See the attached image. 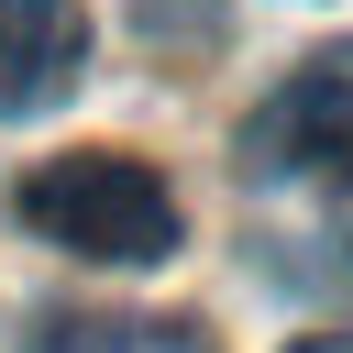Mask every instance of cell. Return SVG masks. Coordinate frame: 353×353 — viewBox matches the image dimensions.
Wrapping results in <instances>:
<instances>
[{
  "label": "cell",
  "instance_id": "cell-1",
  "mask_svg": "<svg viewBox=\"0 0 353 353\" xmlns=\"http://www.w3.org/2000/svg\"><path fill=\"white\" fill-rule=\"evenodd\" d=\"M22 221L88 265H165L176 254V188L143 154H55L22 176Z\"/></svg>",
  "mask_w": 353,
  "mask_h": 353
},
{
  "label": "cell",
  "instance_id": "cell-2",
  "mask_svg": "<svg viewBox=\"0 0 353 353\" xmlns=\"http://www.w3.org/2000/svg\"><path fill=\"white\" fill-rule=\"evenodd\" d=\"M254 165L276 176V165H331V176H353V44H331V55H309L265 110H254Z\"/></svg>",
  "mask_w": 353,
  "mask_h": 353
},
{
  "label": "cell",
  "instance_id": "cell-3",
  "mask_svg": "<svg viewBox=\"0 0 353 353\" xmlns=\"http://www.w3.org/2000/svg\"><path fill=\"white\" fill-rule=\"evenodd\" d=\"M88 66V11L77 0H0V121L55 110Z\"/></svg>",
  "mask_w": 353,
  "mask_h": 353
},
{
  "label": "cell",
  "instance_id": "cell-4",
  "mask_svg": "<svg viewBox=\"0 0 353 353\" xmlns=\"http://www.w3.org/2000/svg\"><path fill=\"white\" fill-rule=\"evenodd\" d=\"M287 353H353V331H309V342H287Z\"/></svg>",
  "mask_w": 353,
  "mask_h": 353
}]
</instances>
